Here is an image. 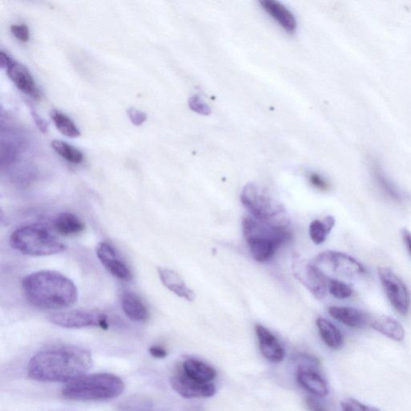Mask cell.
Returning <instances> with one entry per match:
<instances>
[{
  "instance_id": "cell-17",
  "label": "cell",
  "mask_w": 411,
  "mask_h": 411,
  "mask_svg": "<svg viewBox=\"0 0 411 411\" xmlns=\"http://www.w3.org/2000/svg\"><path fill=\"white\" fill-rule=\"evenodd\" d=\"M158 272L161 282L169 291L188 302H193L195 294L192 289L188 288L185 282L175 271L167 267H158Z\"/></svg>"
},
{
  "instance_id": "cell-25",
  "label": "cell",
  "mask_w": 411,
  "mask_h": 411,
  "mask_svg": "<svg viewBox=\"0 0 411 411\" xmlns=\"http://www.w3.org/2000/svg\"><path fill=\"white\" fill-rule=\"evenodd\" d=\"M51 117L59 132L68 138L75 139L81 135L80 130L67 115L59 112V111L52 110Z\"/></svg>"
},
{
  "instance_id": "cell-10",
  "label": "cell",
  "mask_w": 411,
  "mask_h": 411,
  "mask_svg": "<svg viewBox=\"0 0 411 411\" xmlns=\"http://www.w3.org/2000/svg\"><path fill=\"white\" fill-rule=\"evenodd\" d=\"M301 364L297 368V381L312 395L324 397L329 394L328 384L317 370L318 361L310 355L299 356Z\"/></svg>"
},
{
  "instance_id": "cell-35",
  "label": "cell",
  "mask_w": 411,
  "mask_h": 411,
  "mask_svg": "<svg viewBox=\"0 0 411 411\" xmlns=\"http://www.w3.org/2000/svg\"><path fill=\"white\" fill-rule=\"evenodd\" d=\"M149 353L153 357L157 358V360H162V358H165L167 356V351L161 345H152L149 349Z\"/></svg>"
},
{
  "instance_id": "cell-4",
  "label": "cell",
  "mask_w": 411,
  "mask_h": 411,
  "mask_svg": "<svg viewBox=\"0 0 411 411\" xmlns=\"http://www.w3.org/2000/svg\"><path fill=\"white\" fill-rule=\"evenodd\" d=\"M126 386L122 378L113 374L84 375L69 382L62 390L65 399L75 401H106L119 397Z\"/></svg>"
},
{
  "instance_id": "cell-22",
  "label": "cell",
  "mask_w": 411,
  "mask_h": 411,
  "mask_svg": "<svg viewBox=\"0 0 411 411\" xmlns=\"http://www.w3.org/2000/svg\"><path fill=\"white\" fill-rule=\"evenodd\" d=\"M371 327L396 342H401L405 337L402 325L393 317L381 316L370 323Z\"/></svg>"
},
{
  "instance_id": "cell-33",
  "label": "cell",
  "mask_w": 411,
  "mask_h": 411,
  "mask_svg": "<svg viewBox=\"0 0 411 411\" xmlns=\"http://www.w3.org/2000/svg\"><path fill=\"white\" fill-rule=\"evenodd\" d=\"M309 179L311 184L319 189V190L325 191L329 187L327 182L317 173H311L309 176Z\"/></svg>"
},
{
  "instance_id": "cell-1",
  "label": "cell",
  "mask_w": 411,
  "mask_h": 411,
  "mask_svg": "<svg viewBox=\"0 0 411 411\" xmlns=\"http://www.w3.org/2000/svg\"><path fill=\"white\" fill-rule=\"evenodd\" d=\"M93 367V357L86 349L74 345L39 352L28 364L31 380L42 382H70L78 380Z\"/></svg>"
},
{
  "instance_id": "cell-32",
  "label": "cell",
  "mask_w": 411,
  "mask_h": 411,
  "mask_svg": "<svg viewBox=\"0 0 411 411\" xmlns=\"http://www.w3.org/2000/svg\"><path fill=\"white\" fill-rule=\"evenodd\" d=\"M127 114L130 121L134 126L139 127L142 125L147 119V115L142 111L134 108H130L127 110Z\"/></svg>"
},
{
  "instance_id": "cell-28",
  "label": "cell",
  "mask_w": 411,
  "mask_h": 411,
  "mask_svg": "<svg viewBox=\"0 0 411 411\" xmlns=\"http://www.w3.org/2000/svg\"><path fill=\"white\" fill-rule=\"evenodd\" d=\"M328 290L330 294L337 299H347L353 295L354 291L351 287L340 279L328 278Z\"/></svg>"
},
{
  "instance_id": "cell-37",
  "label": "cell",
  "mask_w": 411,
  "mask_h": 411,
  "mask_svg": "<svg viewBox=\"0 0 411 411\" xmlns=\"http://www.w3.org/2000/svg\"><path fill=\"white\" fill-rule=\"evenodd\" d=\"M13 61H14V60H12V58H11L9 54H6V52L4 51L0 52V66H1L2 69H8Z\"/></svg>"
},
{
  "instance_id": "cell-5",
  "label": "cell",
  "mask_w": 411,
  "mask_h": 411,
  "mask_svg": "<svg viewBox=\"0 0 411 411\" xmlns=\"http://www.w3.org/2000/svg\"><path fill=\"white\" fill-rule=\"evenodd\" d=\"M10 244L13 249L30 257L56 255L67 249L49 228L39 224L17 228L11 234Z\"/></svg>"
},
{
  "instance_id": "cell-21",
  "label": "cell",
  "mask_w": 411,
  "mask_h": 411,
  "mask_svg": "<svg viewBox=\"0 0 411 411\" xmlns=\"http://www.w3.org/2000/svg\"><path fill=\"white\" fill-rule=\"evenodd\" d=\"M54 229L62 236H74L84 230L83 222L76 214L64 212L58 214L54 221Z\"/></svg>"
},
{
  "instance_id": "cell-19",
  "label": "cell",
  "mask_w": 411,
  "mask_h": 411,
  "mask_svg": "<svg viewBox=\"0 0 411 411\" xmlns=\"http://www.w3.org/2000/svg\"><path fill=\"white\" fill-rule=\"evenodd\" d=\"M122 307L125 315L136 322H145L149 319V310L142 299L132 292H124Z\"/></svg>"
},
{
  "instance_id": "cell-29",
  "label": "cell",
  "mask_w": 411,
  "mask_h": 411,
  "mask_svg": "<svg viewBox=\"0 0 411 411\" xmlns=\"http://www.w3.org/2000/svg\"><path fill=\"white\" fill-rule=\"evenodd\" d=\"M343 411H380L375 407H372L357 401L354 399H347L342 402Z\"/></svg>"
},
{
  "instance_id": "cell-11",
  "label": "cell",
  "mask_w": 411,
  "mask_h": 411,
  "mask_svg": "<svg viewBox=\"0 0 411 411\" xmlns=\"http://www.w3.org/2000/svg\"><path fill=\"white\" fill-rule=\"evenodd\" d=\"M242 230L246 242L250 240L273 241L282 246L292 238L288 230L266 225L250 217L244 218Z\"/></svg>"
},
{
  "instance_id": "cell-13",
  "label": "cell",
  "mask_w": 411,
  "mask_h": 411,
  "mask_svg": "<svg viewBox=\"0 0 411 411\" xmlns=\"http://www.w3.org/2000/svg\"><path fill=\"white\" fill-rule=\"evenodd\" d=\"M96 252L97 258L111 275L123 282H129L132 279V271L112 245L107 242H101L97 245Z\"/></svg>"
},
{
  "instance_id": "cell-20",
  "label": "cell",
  "mask_w": 411,
  "mask_h": 411,
  "mask_svg": "<svg viewBox=\"0 0 411 411\" xmlns=\"http://www.w3.org/2000/svg\"><path fill=\"white\" fill-rule=\"evenodd\" d=\"M181 369L188 377L199 382L209 383L217 377V371L210 365L194 358L186 360Z\"/></svg>"
},
{
  "instance_id": "cell-6",
  "label": "cell",
  "mask_w": 411,
  "mask_h": 411,
  "mask_svg": "<svg viewBox=\"0 0 411 411\" xmlns=\"http://www.w3.org/2000/svg\"><path fill=\"white\" fill-rule=\"evenodd\" d=\"M315 265L325 275L328 273L345 278H356L365 274L364 266L347 254L325 251L320 253L315 261Z\"/></svg>"
},
{
  "instance_id": "cell-3",
  "label": "cell",
  "mask_w": 411,
  "mask_h": 411,
  "mask_svg": "<svg viewBox=\"0 0 411 411\" xmlns=\"http://www.w3.org/2000/svg\"><path fill=\"white\" fill-rule=\"evenodd\" d=\"M240 201L252 218L260 223L279 229L290 225V217L286 207L264 187L249 182L240 194Z\"/></svg>"
},
{
  "instance_id": "cell-26",
  "label": "cell",
  "mask_w": 411,
  "mask_h": 411,
  "mask_svg": "<svg viewBox=\"0 0 411 411\" xmlns=\"http://www.w3.org/2000/svg\"><path fill=\"white\" fill-rule=\"evenodd\" d=\"M51 147L65 160L74 164H79L84 160V154L77 148L68 144L63 141L54 140L51 142Z\"/></svg>"
},
{
  "instance_id": "cell-16",
  "label": "cell",
  "mask_w": 411,
  "mask_h": 411,
  "mask_svg": "<svg viewBox=\"0 0 411 411\" xmlns=\"http://www.w3.org/2000/svg\"><path fill=\"white\" fill-rule=\"evenodd\" d=\"M261 6L282 29L289 34H294L297 31V23L292 12L283 4L275 0H264L260 2Z\"/></svg>"
},
{
  "instance_id": "cell-12",
  "label": "cell",
  "mask_w": 411,
  "mask_h": 411,
  "mask_svg": "<svg viewBox=\"0 0 411 411\" xmlns=\"http://www.w3.org/2000/svg\"><path fill=\"white\" fill-rule=\"evenodd\" d=\"M171 384L174 391L185 399L210 397L217 393V389L213 384L195 381L188 377L181 368L172 376Z\"/></svg>"
},
{
  "instance_id": "cell-38",
  "label": "cell",
  "mask_w": 411,
  "mask_h": 411,
  "mask_svg": "<svg viewBox=\"0 0 411 411\" xmlns=\"http://www.w3.org/2000/svg\"><path fill=\"white\" fill-rule=\"evenodd\" d=\"M402 236L411 256V232L404 228V229L402 230Z\"/></svg>"
},
{
  "instance_id": "cell-7",
  "label": "cell",
  "mask_w": 411,
  "mask_h": 411,
  "mask_svg": "<svg viewBox=\"0 0 411 411\" xmlns=\"http://www.w3.org/2000/svg\"><path fill=\"white\" fill-rule=\"evenodd\" d=\"M49 322L55 325L66 329H81L100 327L108 330L107 317L96 311L71 310L52 313L49 317Z\"/></svg>"
},
{
  "instance_id": "cell-8",
  "label": "cell",
  "mask_w": 411,
  "mask_h": 411,
  "mask_svg": "<svg viewBox=\"0 0 411 411\" xmlns=\"http://www.w3.org/2000/svg\"><path fill=\"white\" fill-rule=\"evenodd\" d=\"M292 272L295 277L313 296L321 299L328 290V278L315 263L297 257L293 259Z\"/></svg>"
},
{
  "instance_id": "cell-14",
  "label": "cell",
  "mask_w": 411,
  "mask_h": 411,
  "mask_svg": "<svg viewBox=\"0 0 411 411\" xmlns=\"http://www.w3.org/2000/svg\"><path fill=\"white\" fill-rule=\"evenodd\" d=\"M6 70L10 79L21 92L35 100H41V91L36 86L34 76L24 64L14 61Z\"/></svg>"
},
{
  "instance_id": "cell-24",
  "label": "cell",
  "mask_w": 411,
  "mask_h": 411,
  "mask_svg": "<svg viewBox=\"0 0 411 411\" xmlns=\"http://www.w3.org/2000/svg\"><path fill=\"white\" fill-rule=\"evenodd\" d=\"M335 226V218L329 215L323 221L313 220L310 226V234L312 242L322 244L327 239L329 234Z\"/></svg>"
},
{
  "instance_id": "cell-30",
  "label": "cell",
  "mask_w": 411,
  "mask_h": 411,
  "mask_svg": "<svg viewBox=\"0 0 411 411\" xmlns=\"http://www.w3.org/2000/svg\"><path fill=\"white\" fill-rule=\"evenodd\" d=\"M189 107H190L194 112L200 114L208 115L211 114V108L202 100L199 96L191 97L190 101H189Z\"/></svg>"
},
{
  "instance_id": "cell-27",
  "label": "cell",
  "mask_w": 411,
  "mask_h": 411,
  "mask_svg": "<svg viewBox=\"0 0 411 411\" xmlns=\"http://www.w3.org/2000/svg\"><path fill=\"white\" fill-rule=\"evenodd\" d=\"M373 172L375 180L377 182L378 186L382 189V191L385 193H387L390 198L397 201H400V194L397 191V189L392 182H391V181L387 178V176L385 174L380 166H378L377 164L374 165Z\"/></svg>"
},
{
  "instance_id": "cell-31",
  "label": "cell",
  "mask_w": 411,
  "mask_h": 411,
  "mask_svg": "<svg viewBox=\"0 0 411 411\" xmlns=\"http://www.w3.org/2000/svg\"><path fill=\"white\" fill-rule=\"evenodd\" d=\"M11 31L18 41L28 42L30 38V32L27 25L15 24L11 27Z\"/></svg>"
},
{
  "instance_id": "cell-15",
  "label": "cell",
  "mask_w": 411,
  "mask_h": 411,
  "mask_svg": "<svg viewBox=\"0 0 411 411\" xmlns=\"http://www.w3.org/2000/svg\"><path fill=\"white\" fill-rule=\"evenodd\" d=\"M256 332L261 353L266 360L274 363L282 362L284 350L275 335L261 325H256Z\"/></svg>"
},
{
  "instance_id": "cell-23",
  "label": "cell",
  "mask_w": 411,
  "mask_h": 411,
  "mask_svg": "<svg viewBox=\"0 0 411 411\" xmlns=\"http://www.w3.org/2000/svg\"><path fill=\"white\" fill-rule=\"evenodd\" d=\"M317 326L323 342L331 349L337 350L342 347L344 337L342 332L336 326L322 317L317 320Z\"/></svg>"
},
{
  "instance_id": "cell-18",
  "label": "cell",
  "mask_w": 411,
  "mask_h": 411,
  "mask_svg": "<svg viewBox=\"0 0 411 411\" xmlns=\"http://www.w3.org/2000/svg\"><path fill=\"white\" fill-rule=\"evenodd\" d=\"M330 315L351 328L362 329L371 323L367 313L353 307H330Z\"/></svg>"
},
{
  "instance_id": "cell-2",
  "label": "cell",
  "mask_w": 411,
  "mask_h": 411,
  "mask_svg": "<svg viewBox=\"0 0 411 411\" xmlns=\"http://www.w3.org/2000/svg\"><path fill=\"white\" fill-rule=\"evenodd\" d=\"M24 295L35 307L45 310L67 309L77 301L75 284L54 271H41L29 274L23 279Z\"/></svg>"
},
{
  "instance_id": "cell-36",
  "label": "cell",
  "mask_w": 411,
  "mask_h": 411,
  "mask_svg": "<svg viewBox=\"0 0 411 411\" xmlns=\"http://www.w3.org/2000/svg\"><path fill=\"white\" fill-rule=\"evenodd\" d=\"M31 117H34V119L37 127H39V129H40L44 134L47 133V132H48L47 123L45 122L41 119L40 115H38V114L36 112V111L31 110Z\"/></svg>"
},
{
  "instance_id": "cell-34",
  "label": "cell",
  "mask_w": 411,
  "mask_h": 411,
  "mask_svg": "<svg viewBox=\"0 0 411 411\" xmlns=\"http://www.w3.org/2000/svg\"><path fill=\"white\" fill-rule=\"evenodd\" d=\"M306 405L310 411H329L324 404L317 400V397H308L306 400Z\"/></svg>"
},
{
  "instance_id": "cell-9",
  "label": "cell",
  "mask_w": 411,
  "mask_h": 411,
  "mask_svg": "<svg viewBox=\"0 0 411 411\" xmlns=\"http://www.w3.org/2000/svg\"><path fill=\"white\" fill-rule=\"evenodd\" d=\"M377 272L390 304L400 315H407L410 307V296L406 284L390 267H381Z\"/></svg>"
}]
</instances>
